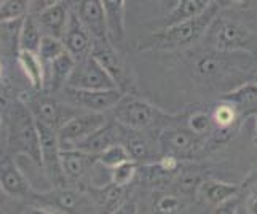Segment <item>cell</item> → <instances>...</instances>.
<instances>
[{
	"label": "cell",
	"mask_w": 257,
	"mask_h": 214,
	"mask_svg": "<svg viewBox=\"0 0 257 214\" xmlns=\"http://www.w3.org/2000/svg\"><path fill=\"white\" fill-rule=\"evenodd\" d=\"M182 208V201L171 193H163L154 201V211L157 212H177Z\"/></svg>",
	"instance_id": "32"
},
{
	"label": "cell",
	"mask_w": 257,
	"mask_h": 214,
	"mask_svg": "<svg viewBox=\"0 0 257 214\" xmlns=\"http://www.w3.org/2000/svg\"><path fill=\"white\" fill-rule=\"evenodd\" d=\"M29 111L32 112V115L39 123L47 125V127L56 131L63 127L67 120L72 119L74 115L82 112V109H78V107L74 109V105L72 107L64 105L59 101H56L55 97H50V96L34 97L29 104Z\"/></svg>",
	"instance_id": "12"
},
{
	"label": "cell",
	"mask_w": 257,
	"mask_h": 214,
	"mask_svg": "<svg viewBox=\"0 0 257 214\" xmlns=\"http://www.w3.org/2000/svg\"><path fill=\"white\" fill-rule=\"evenodd\" d=\"M97 162V155L80 149H61V163L67 181H78L90 171Z\"/></svg>",
	"instance_id": "17"
},
{
	"label": "cell",
	"mask_w": 257,
	"mask_h": 214,
	"mask_svg": "<svg viewBox=\"0 0 257 214\" xmlns=\"http://www.w3.org/2000/svg\"><path fill=\"white\" fill-rule=\"evenodd\" d=\"M39 123V122H37ZM40 131V150H42V166L48 176L53 187H66L67 177L61 163V146L58 139V131L43 123H39Z\"/></svg>",
	"instance_id": "10"
},
{
	"label": "cell",
	"mask_w": 257,
	"mask_h": 214,
	"mask_svg": "<svg viewBox=\"0 0 257 214\" xmlns=\"http://www.w3.org/2000/svg\"><path fill=\"white\" fill-rule=\"evenodd\" d=\"M211 47L228 53H249L254 47V35L246 26L227 18H216L208 29Z\"/></svg>",
	"instance_id": "6"
},
{
	"label": "cell",
	"mask_w": 257,
	"mask_h": 214,
	"mask_svg": "<svg viewBox=\"0 0 257 214\" xmlns=\"http://www.w3.org/2000/svg\"><path fill=\"white\" fill-rule=\"evenodd\" d=\"M18 61H20V66L24 75L29 78L31 85L35 90H42L45 86V64H43L39 53L29 50H20Z\"/></svg>",
	"instance_id": "23"
},
{
	"label": "cell",
	"mask_w": 257,
	"mask_h": 214,
	"mask_svg": "<svg viewBox=\"0 0 257 214\" xmlns=\"http://www.w3.org/2000/svg\"><path fill=\"white\" fill-rule=\"evenodd\" d=\"M220 99L232 102L236 107V111L240 112L241 119L257 114V83L247 80L243 85L236 86L235 90H230L222 94Z\"/></svg>",
	"instance_id": "22"
},
{
	"label": "cell",
	"mask_w": 257,
	"mask_h": 214,
	"mask_svg": "<svg viewBox=\"0 0 257 214\" xmlns=\"http://www.w3.org/2000/svg\"><path fill=\"white\" fill-rule=\"evenodd\" d=\"M0 127H2V115H0Z\"/></svg>",
	"instance_id": "40"
},
{
	"label": "cell",
	"mask_w": 257,
	"mask_h": 214,
	"mask_svg": "<svg viewBox=\"0 0 257 214\" xmlns=\"http://www.w3.org/2000/svg\"><path fill=\"white\" fill-rule=\"evenodd\" d=\"M10 147L20 155H28L42 165L40 131L39 123L29 111V107L18 105L12 112Z\"/></svg>",
	"instance_id": "4"
},
{
	"label": "cell",
	"mask_w": 257,
	"mask_h": 214,
	"mask_svg": "<svg viewBox=\"0 0 257 214\" xmlns=\"http://www.w3.org/2000/svg\"><path fill=\"white\" fill-rule=\"evenodd\" d=\"M187 127L198 133V135L203 136H211L212 130H214V125H212V117L211 112L206 111H193L189 117H187Z\"/></svg>",
	"instance_id": "31"
},
{
	"label": "cell",
	"mask_w": 257,
	"mask_h": 214,
	"mask_svg": "<svg viewBox=\"0 0 257 214\" xmlns=\"http://www.w3.org/2000/svg\"><path fill=\"white\" fill-rule=\"evenodd\" d=\"M238 53L240 51L228 53L219 50L205 53L193 62V75L205 83H216L236 75L240 70L249 67V56L243 61V56H236Z\"/></svg>",
	"instance_id": "5"
},
{
	"label": "cell",
	"mask_w": 257,
	"mask_h": 214,
	"mask_svg": "<svg viewBox=\"0 0 257 214\" xmlns=\"http://www.w3.org/2000/svg\"><path fill=\"white\" fill-rule=\"evenodd\" d=\"M0 102L4 104V94H2V93H0Z\"/></svg>",
	"instance_id": "39"
},
{
	"label": "cell",
	"mask_w": 257,
	"mask_h": 214,
	"mask_svg": "<svg viewBox=\"0 0 257 214\" xmlns=\"http://www.w3.org/2000/svg\"><path fill=\"white\" fill-rule=\"evenodd\" d=\"M61 0H31V5L35 10V13H39L42 10H45V8L55 5V4H59Z\"/></svg>",
	"instance_id": "34"
},
{
	"label": "cell",
	"mask_w": 257,
	"mask_h": 214,
	"mask_svg": "<svg viewBox=\"0 0 257 214\" xmlns=\"http://www.w3.org/2000/svg\"><path fill=\"white\" fill-rule=\"evenodd\" d=\"M240 185H241V190H246V189H249V187H252V185H257V168L252 169V171L244 177Z\"/></svg>",
	"instance_id": "35"
},
{
	"label": "cell",
	"mask_w": 257,
	"mask_h": 214,
	"mask_svg": "<svg viewBox=\"0 0 257 214\" xmlns=\"http://www.w3.org/2000/svg\"><path fill=\"white\" fill-rule=\"evenodd\" d=\"M121 131L123 128L118 122H115V120L105 122L102 127L94 130L90 136H86L80 142H77L72 149H80L88 154L99 155L107 147L117 144V142H121Z\"/></svg>",
	"instance_id": "15"
},
{
	"label": "cell",
	"mask_w": 257,
	"mask_h": 214,
	"mask_svg": "<svg viewBox=\"0 0 257 214\" xmlns=\"http://www.w3.org/2000/svg\"><path fill=\"white\" fill-rule=\"evenodd\" d=\"M64 97L66 101L78 107V109L86 112H99L105 114L110 112L117 102L123 97V93L120 88H107V90H80V88L64 86Z\"/></svg>",
	"instance_id": "8"
},
{
	"label": "cell",
	"mask_w": 257,
	"mask_h": 214,
	"mask_svg": "<svg viewBox=\"0 0 257 214\" xmlns=\"http://www.w3.org/2000/svg\"><path fill=\"white\" fill-rule=\"evenodd\" d=\"M252 142H254V146L257 147V115H255V128H254V135H252Z\"/></svg>",
	"instance_id": "38"
},
{
	"label": "cell",
	"mask_w": 257,
	"mask_h": 214,
	"mask_svg": "<svg viewBox=\"0 0 257 214\" xmlns=\"http://www.w3.org/2000/svg\"><path fill=\"white\" fill-rule=\"evenodd\" d=\"M80 90H107V88H118L113 78L102 67V64L94 56H86L75 62V67L70 74L67 85Z\"/></svg>",
	"instance_id": "9"
},
{
	"label": "cell",
	"mask_w": 257,
	"mask_h": 214,
	"mask_svg": "<svg viewBox=\"0 0 257 214\" xmlns=\"http://www.w3.org/2000/svg\"><path fill=\"white\" fill-rule=\"evenodd\" d=\"M2 192H4V190H2V187H0V197H2Z\"/></svg>",
	"instance_id": "41"
},
{
	"label": "cell",
	"mask_w": 257,
	"mask_h": 214,
	"mask_svg": "<svg viewBox=\"0 0 257 214\" xmlns=\"http://www.w3.org/2000/svg\"><path fill=\"white\" fill-rule=\"evenodd\" d=\"M109 26V40L113 45H123L126 39L125 16H126V0H101Z\"/></svg>",
	"instance_id": "18"
},
{
	"label": "cell",
	"mask_w": 257,
	"mask_h": 214,
	"mask_svg": "<svg viewBox=\"0 0 257 214\" xmlns=\"http://www.w3.org/2000/svg\"><path fill=\"white\" fill-rule=\"evenodd\" d=\"M63 42L69 55H72L75 61H80L91 55L94 37L83 26L77 13H70L66 31L63 34Z\"/></svg>",
	"instance_id": "13"
},
{
	"label": "cell",
	"mask_w": 257,
	"mask_h": 214,
	"mask_svg": "<svg viewBox=\"0 0 257 214\" xmlns=\"http://www.w3.org/2000/svg\"><path fill=\"white\" fill-rule=\"evenodd\" d=\"M126 160H131V157L128 154L126 147L123 146L121 142H117V144L107 147L104 152L97 155V163H101L104 168H109V169L115 168L123 162H126Z\"/></svg>",
	"instance_id": "29"
},
{
	"label": "cell",
	"mask_w": 257,
	"mask_h": 214,
	"mask_svg": "<svg viewBox=\"0 0 257 214\" xmlns=\"http://www.w3.org/2000/svg\"><path fill=\"white\" fill-rule=\"evenodd\" d=\"M75 59L72 55H69L67 51L61 53L59 56H56L51 62H48V74H50V88L53 91L63 90L67 85V80L72 74V70L75 67Z\"/></svg>",
	"instance_id": "24"
},
{
	"label": "cell",
	"mask_w": 257,
	"mask_h": 214,
	"mask_svg": "<svg viewBox=\"0 0 257 214\" xmlns=\"http://www.w3.org/2000/svg\"><path fill=\"white\" fill-rule=\"evenodd\" d=\"M214 2L220 7V10H222V8H228L232 5H244L247 4V0H214Z\"/></svg>",
	"instance_id": "36"
},
{
	"label": "cell",
	"mask_w": 257,
	"mask_h": 214,
	"mask_svg": "<svg viewBox=\"0 0 257 214\" xmlns=\"http://www.w3.org/2000/svg\"><path fill=\"white\" fill-rule=\"evenodd\" d=\"M121 144L126 147L128 154L133 162L139 165L150 163V160L154 158V149L150 141L143 135V131L131 130L121 125Z\"/></svg>",
	"instance_id": "21"
},
{
	"label": "cell",
	"mask_w": 257,
	"mask_h": 214,
	"mask_svg": "<svg viewBox=\"0 0 257 214\" xmlns=\"http://www.w3.org/2000/svg\"><path fill=\"white\" fill-rule=\"evenodd\" d=\"M91 56H94L101 62L102 67L107 70L109 75L113 78L123 93H133L135 90V77H133L131 66L126 62V59L120 55V51L113 47L110 40H97L94 39Z\"/></svg>",
	"instance_id": "7"
},
{
	"label": "cell",
	"mask_w": 257,
	"mask_h": 214,
	"mask_svg": "<svg viewBox=\"0 0 257 214\" xmlns=\"http://www.w3.org/2000/svg\"><path fill=\"white\" fill-rule=\"evenodd\" d=\"M105 122H107L105 114L86 112V111L78 112L58 130V139L61 149H72L77 142H80L86 136H90L94 130L102 127Z\"/></svg>",
	"instance_id": "11"
},
{
	"label": "cell",
	"mask_w": 257,
	"mask_h": 214,
	"mask_svg": "<svg viewBox=\"0 0 257 214\" xmlns=\"http://www.w3.org/2000/svg\"><path fill=\"white\" fill-rule=\"evenodd\" d=\"M246 192L244 197V212L257 214V185H252L249 189L243 190Z\"/></svg>",
	"instance_id": "33"
},
{
	"label": "cell",
	"mask_w": 257,
	"mask_h": 214,
	"mask_svg": "<svg viewBox=\"0 0 257 214\" xmlns=\"http://www.w3.org/2000/svg\"><path fill=\"white\" fill-rule=\"evenodd\" d=\"M158 149L162 155H173L179 160H192L206 152L208 146H216L211 136H203L192 131L187 125L185 127H176L168 125L160 130L158 135Z\"/></svg>",
	"instance_id": "3"
},
{
	"label": "cell",
	"mask_w": 257,
	"mask_h": 214,
	"mask_svg": "<svg viewBox=\"0 0 257 214\" xmlns=\"http://www.w3.org/2000/svg\"><path fill=\"white\" fill-rule=\"evenodd\" d=\"M0 187L10 197H26L32 189L21 166L10 157L0 160Z\"/></svg>",
	"instance_id": "16"
},
{
	"label": "cell",
	"mask_w": 257,
	"mask_h": 214,
	"mask_svg": "<svg viewBox=\"0 0 257 214\" xmlns=\"http://www.w3.org/2000/svg\"><path fill=\"white\" fill-rule=\"evenodd\" d=\"M211 2L212 0H179L173 10L165 16L162 26H170L174 23L189 20V18L198 16L211 5Z\"/></svg>",
	"instance_id": "25"
},
{
	"label": "cell",
	"mask_w": 257,
	"mask_h": 214,
	"mask_svg": "<svg viewBox=\"0 0 257 214\" xmlns=\"http://www.w3.org/2000/svg\"><path fill=\"white\" fill-rule=\"evenodd\" d=\"M220 7L212 0L211 5L198 16L189 18L170 26H162L144 40L139 42L141 51H176L185 50L205 37L212 21L219 16Z\"/></svg>",
	"instance_id": "1"
},
{
	"label": "cell",
	"mask_w": 257,
	"mask_h": 214,
	"mask_svg": "<svg viewBox=\"0 0 257 214\" xmlns=\"http://www.w3.org/2000/svg\"><path fill=\"white\" fill-rule=\"evenodd\" d=\"M75 13L94 39L109 40L107 16L101 0H80Z\"/></svg>",
	"instance_id": "14"
},
{
	"label": "cell",
	"mask_w": 257,
	"mask_h": 214,
	"mask_svg": "<svg viewBox=\"0 0 257 214\" xmlns=\"http://www.w3.org/2000/svg\"><path fill=\"white\" fill-rule=\"evenodd\" d=\"M112 119L120 125L131 130L147 131L152 128L162 130L176 122L179 115L168 114L160 107L150 104L146 99H141L133 93H125L117 105L110 111Z\"/></svg>",
	"instance_id": "2"
},
{
	"label": "cell",
	"mask_w": 257,
	"mask_h": 214,
	"mask_svg": "<svg viewBox=\"0 0 257 214\" xmlns=\"http://www.w3.org/2000/svg\"><path fill=\"white\" fill-rule=\"evenodd\" d=\"M138 171H139V163L133 162V160H126V162H123L110 169V182L128 187L136 179Z\"/></svg>",
	"instance_id": "28"
},
{
	"label": "cell",
	"mask_w": 257,
	"mask_h": 214,
	"mask_svg": "<svg viewBox=\"0 0 257 214\" xmlns=\"http://www.w3.org/2000/svg\"><path fill=\"white\" fill-rule=\"evenodd\" d=\"M241 192V185L238 184H230L224 181H214V179H206L197 187L198 197L205 201L208 206L217 208L228 198H232L233 195Z\"/></svg>",
	"instance_id": "19"
},
{
	"label": "cell",
	"mask_w": 257,
	"mask_h": 214,
	"mask_svg": "<svg viewBox=\"0 0 257 214\" xmlns=\"http://www.w3.org/2000/svg\"><path fill=\"white\" fill-rule=\"evenodd\" d=\"M66 51L63 39L53 37V35H43L40 47H39V55L43 61V64H48L56 56H59L61 53Z\"/></svg>",
	"instance_id": "30"
},
{
	"label": "cell",
	"mask_w": 257,
	"mask_h": 214,
	"mask_svg": "<svg viewBox=\"0 0 257 214\" xmlns=\"http://www.w3.org/2000/svg\"><path fill=\"white\" fill-rule=\"evenodd\" d=\"M69 15L70 13L67 12L66 5L59 2L39 12L35 18H37L43 35H53V37L63 39V34L69 21Z\"/></svg>",
	"instance_id": "20"
},
{
	"label": "cell",
	"mask_w": 257,
	"mask_h": 214,
	"mask_svg": "<svg viewBox=\"0 0 257 214\" xmlns=\"http://www.w3.org/2000/svg\"><path fill=\"white\" fill-rule=\"evenodd\" d=\"M43 37V32L39 26L37 18L28 15L24 18L23 26H21V32H20V50H29V51H37Z\"/></svg>",
	"instance_id": "26"
},
{
	"label": "cell",
	"mask_w": 257,
	"mask_h": 214,
	"mask_svg": "<svg viewBox=\"0 0 257 214\" xmlns=\"http://www.w3.org/2000/svg\"><path fill=\"white\" fill-rule=\"evenodd\" d=\"M31 8V0H4L0 2V23L23 20Z\"/></svg>",
	"instance_id": "27"
},
{
	"label": "cell",
	"mask_w": 257,
	"mask_h": 214,
	"mask_svg": "<svg viewBox=\"0 0 257 214\" xmlns=\"http://www.w3.org/2000/svg\"><path fill=\"white\" fill-rule=\"evenodd\" d=\"M0 74H2V67H0Z\"/></svg>",
	"instance_id": "42"
},
{
	"label": "cell",
	"mask_w": 257,
	"mask_h": 214,
	"mask_svg": "<svg viewBox=\"0 0 257 214\" xmlns=\"http://www.w3.org/2000/svg\"><path fill=\"white\" fill-rule=\"evenodd\" d=\"M249 80H251V82H254V83H257V64H255V66L252 67V70H251Z\"/></svg>",
	"instance_id": "37"
}]
</instances>
